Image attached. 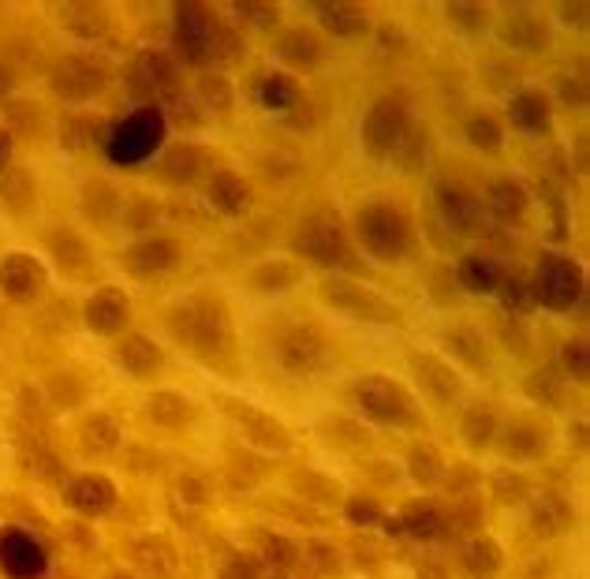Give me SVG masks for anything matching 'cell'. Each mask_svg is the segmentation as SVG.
Instances as JSON below:
<instances>
[{
  "label": "cell",
  "instance_id": "obj_3",
  "mask_svg": "<svg viewBox=\"0 0 590 579\" xmlns=\"http://www.w3.org/2000/svg\"><path fill=\"white\" fill-rule=\"evenodd\" d=\"M172 333L187 344V348H195L198 355H217L228 348V340H232V329H228V314L225 307L210 296H198V299H187L180 303L176 311H172Z\"/></svg>",
  "mask_w": 590,
  "mask_h": 579
},
{
  "label": "cell",
  "instance_id": "obj_53",
  "mask_svg": "<svg viewBox=\"0 0 590 579\" xmlns=\"http://www.w3.org/2000/svg\"><path fill=\"white\" fill-rule=\"evenodd\" d=\"M493 490H497V497H501L505 505H512V501H523V497H527V479H523V475L497 471V475H493Z\"/></svg>",
  "mask_w": 590,
  "mask_h": 579
},
{
  "label": "cell",
  "instance_id": "obj_33",
  "mask_svg": "<svg viewBox=\"0 0 590 579\" xmlns=\"http://www.w3.org/2000/svg\"><path fill=\"white\" fill-rule=\"evenodd\" d=\"M527 396L531 400H538V404H549V408H557V404H564V396H568V374H564L561 367H538L527 378Z\"/></svg>",
  "mask_w": 590,
  "mask_h": 579
},
{
  "label": "cell",
  "instance_id": "obj_15",
  "mask_svg": "<svg viewBox=\"0 0 590 579\" xmlns=\"http://www.w3.org/2000/svg\"><path fill=\"white\" fill-rule=\"evenodd\" d=\"M411 367H415V378L422 382V389L434 396L437 404H449L464 389L460 370L452 367V363H445L441 355H411Z\"/></svg>",
  "mask_w": 590,
  "mask_h": 579
},
{
  "label": "cell",
  "instance_id": "obj_14",
  "mask_svg": "<svg viewBox=\"0 0 590 579\" xmlns=\"http://www.w3.org/2000/svg\"><path fill=\"white\" fill-rule=\"evenodd\" d=\"M105 79H109V68H105L98 57H86V53H79V57H64L57 64V71H53L57 94H64V98H71V101L90 98Z\"/></svg>",
  "mask_w": 590,
  "mask_h": 579
},
{
  "label": "cell",
  "instance_id": "obj_44",
  "mask_svg": "<svg viewBox=\"0 0 590 579\" xmlns=\"http://www.w3.org/2000/svg\"><path fill=\"white\" fill-rule=\"evenodd\" d=\"M426 142H430V135H426V128L422 124H411L408 135L400 139V146L393 150V157L400 161V169L404 172H415L422 165V157H426Z\"/></svg>",
  "mask_w": 590,
  "mask_h": 579
},
{
  "label": "cell",
  "instance_id": "obj_32",
  "mask_svg": "<svg viewBox=\"0 0 590 579\" xmlns=\"http://www.w3.org/2000/svg\"><path fill=\"white\" fill-rule=\"evenodd\" d=\"M277 53L292 68H314L322 60V42L310 30H288L281 42H277Z\"/></svg>",
  "mask_w": 590,
  "mask_h": 579
},
{
  "label": "cell",
  "instance_id": "obj_5",
  "mask_svg": "<svg viewBox=\"0 0 590 579\" xmlns=\"http://www.w3.org/2000/svg\"><path fill=\"white\" fill-rule=\"evenodd\" d=\"M415 124L411 120V109L404 105V98H378L363 116V146L370 157H393V150L400 146V139L408 135V128Z\"/></svg>",
  "mask_w": 590,
  "mask_h": 579
},
{
  "label": "cell",
  "instance_id": "obj_48",
  "mask_svg": "<svg viewBox=\"0 0 590 579\" xmlns=\"http://www.w3.org/2000/svg\"><path fill=\"white\" fill-rule=\"evenodd\" d=\"M295 277H299V269L292 262H273V266H262L251 273L254 288H292Z\"/></svg>",
  "mask_w": 590,
  "mask_h": 579
},
{
  "label": "cell",
  "instance_id": "obj_24",
  "mask_svg": "<svg viewBox=\"0 0 590 579\" xmlns=\"http://www.w3.org/2000/svg\"><path fill=\"white\" fill-rule=\"evenodd\" d=\"M45 281V273L42 266L34 262V258L27 255H12V258H4V266H0V288L8 292V296L15 299H23L30 296V292H38Z\"/></svg>",
  "mask_w": 590,
  "mask_h": 579
},
{
  "label": "cell",
  "instance_id": "obj_42",
  "mask_svg": "<svg viewBox=\"0 0 590 579\" xmlns=\"http://www.w3.org/2000/svg\"><path fill=\"white\" fill-rule=\"evenodd\" d=\"M408 471L415 482L430 486V482H437L445 475V460H441V452H437L434 445H415L408 456Z\"/></svg>",
  "mask_w": 590,
  "mask_h": 579
},
{
  "label": "cell",
  "instance_id": "obj_40",
  "mask_svg": "<svg viewBox=\"0 0 590 579\" xmlns=\"http://www.w3.org/2000/svg\"><path fill=\"white\" fill-rule=\"evenodd\" d=\"M464 135L467 142L475 146V150H501L505 146V131H501V124L493 120L490 113H475V116H467V124H464Z\"/></svg>",
  "mask_w": 590,
  "mask_h": 579
},
{
  "label": "cell",
  "instance_id": "obj_58",
  "mask_svg": "<svg viewBox=\"0 0 590 579\" xmlns=\"http://www.w3.org/2000/svg\"><path fill=\"white\" fill-rule=\"evenodd\" d=\"M154 217H157V206H154V202H139L135 210L127 213V225H131V228H142V225H150Z\"/></svg>",
  "mask_w": 590,
  "mask_h": 579
},
{
  "label": "cell",
  "instance_id": "obj_17",
  "mask_svg": "<svg viewBox=\"0 0 590 579\" xmlns=\"http://www.w3.org/2000/svg\"><path fill=\"white\" fill-rule=\"evenodd\" d=\"M527 527H531L538 538L564 535V531L572 527V505L557 494L531 497V505H527Z\"/></svg>",
  "mask_w": 590,
  "mask_h": 579
},
{
  "label": "cell",
  "instance_id": "obj_36",
  "mask_svg": "<svg viewBox=\"0 0 590 579\" xmlns=\"http://www.w3.org/2000/svg\"><path fill=\"white\" fill-rule=\"evenodd\" d=\"M542 449H546V434H542L538 426H531V423L508 426L505 456H512V460H534V456H538Z\"/></svg>",
  "mask_w": 590,
  "mask_h": 579
},
{
  "label": "cell",
  "instance_id": "obj_13",
  "mask_svg": "<svg viewBox=\"0 0 590 579\" xmlns=\"http://www.w3.org/2000/svg\"><path fill=\"white\" fill-rule=\"evenodd\" d=\"M127 86H131L135 98L154 105L157 98H169L172 90H176V64H172L169 53L146 49V53H139V57L131 60V68H127Z\"/></svg>",
  "mask_w": 590,
  "mask_h": 579
},
{
  "label": "cell",
  "instance_id": "obj_23",
  "mask_svg": "<svg viewBox=\"0 0 590 579\" xmlns=\"http://www.w3.org/2000/svg\"><path fill=\"white\" fill-rule=\"evenodd\" d=\"M127 307L131 303H127L124 292L101 288L98 296L86 303V322H90V329H98V333H116L127 322Z\"/></svg>",
  "mask_w": 590,
  "mask_h": 579
},
{
  "label": "cell",
  "instance_id": "obj_30",
  "mask_svg": "<svg viewBox=\"0 0 590 579\" xmlns=\"http://www.w3.org/2000/svg\"><path fill=\"white\" fill-rule=\"evenodd\" d=\"M120 363H124L135 378H150V374H157L161 370V363H165V352L157 348L150 337H127L124 344H120Z\"/></svg>",
  "mask_w": 590,
  "mask_h": 579
},
{
  "label": "cell",
  "instance_id": "obj_41",
  "mask_svg": "<svg viewBox=\"0 0 590 579\" xmlns=\"http://www.w3.org/2000/svg\"><path fill=\"white\" fill-rule=\"evenodd\" d=\"M247 53V42H243V34L236 27H228V23H213V42H210V60L213 64H232Z\"/></svg>",
  "mask_w": 590,
  "mask_h": 579
},
{
  "label": "cell",
  "instance_id": "obj_59",
  "mask_svg": "<svg viewBox=\"0 0 590 579\" xmlns=\"http://www.w3.org/2000/svg\"><path fill=\"white\" fill-rule=\"evenodd\" d=\"M561 19L568 27H583L587 23V4H561Z\"/></svg>",
  "mask_w": 590,
  "mask_h": 579
},
{
  "label": "cell",
  "instance_id": "obj_62",
  "mask_svg": "<svg viewBox=\"0 0 590 579\" xmlns=\"http://www.w3.org/2000/svg\"><path fill=\"white\" fill-rule=\"evenodd\" d=\"M4 157H8V139L0 135V161H4Z\"/></svg>",
  "mask_w": 590,
  "mask_h": 579
},
{
  "label": "cell",
  "instance_id": "obj_18",
  "mask_svg": "<svg viewBox=\"0 0 590 579\" xmlns=\"http://www.w3.org/2000/svg\"><path fill=\"white\" fill-rule=\"evenodd\" d=\"M206 198H210L213 210H221L225 217H239V213L247 210V202H251V187L243 184V176L221 169V172H213L210 176Z\"/></svg>",
  "mask_w": 590,
  "mask_h": 579
},
{
  "label": "cell",
  "instance_id": "obj_27",
  "mask_svg": "<svg viewBox=\"0 0 590 579\" xmlns=\"http://www.w3.org/2000/svg\"><path fill=\"white\" fill-rule=\"evenodd\" d=\"M501 273H505V269L497 266L490 255H467V258H460V266H456V281H460V288H464V292L486 296V292H493V288H497Z\"/></svg>",
  "mask_w": 590,
  "mask_h": 579
},
{
  "label": "cell",
  "instance_id": "obj_37",
  "mask_svg": "<svg viewBox=\"0 0 590 579\" xmlns=\"http://www.w3.org/2000/svg\"><path fill=\"white\" fill-rule=\"evenodd\" d=\"M198 169H202V154H198L195 146H176L161 161V176L169 184H191L198 176Z\"/></svg>",
  "mask_w": 590,
  "mask_h": 579
},
{
  "label": "cell",
  "instance_id": "obj_8",
  "mask_svg": "<svg viewBox=\"0 0 590 579\" xmlns=\"http://www.w3.org/2000/svg\"><path fill=\"white\" fill-rule=\"evenodd\" d=\"M0 572L8 579H45L49 572V550L42 538H34L23 527L0 531Z\"/></svg>",
  "mask_w": 590,
  "mask_h": 579
},
{
  "label": "cell",
  "instance_id": "obj_60",
  "mask_svg": "<svg viewBox=\"0 0 590 579\" xmlns=\"http://www.w3.org/2000/svg\"><path fill=\"white\" fill-rule=\"evenodd\" d=\"M419 579H449V572H445V565L426 561V565H419Z\"/></svg>",
  "mask_w": 590,
  "mask_h": 579
},
{
  "label": "cell",
  "instance_id": "obj_45",
  "mask_svg": "<svg viewBox=\"0 0 590 579\" xmlns=\"http://www.w3.org/2000/svg\"><path fill=\"white\" fill-rule=\"evenodd\" d=\"M449 344L464 367L486 370V348H482V337H478L475 329H456V333H449Z\"/></svg>",
  "mask_w": 590,
  "mask_h": 579
},
{
  "label": "cell",
  "instance_id": "obj_38",
  "mask_svg": "<svg viewBox=\"0 0 590 579\" xmlns=\"http://www.w3.org/2000/svg\"><path fill=\"white\" fill-rule=\"evenodd\" d=\"M460 438L471 445V449H486L497 438V415L490 408H471L460 423Z\"/></svg>",
  "mask_w": 590,
  "mask_h": 579
},
{
  "label": "cell",
  "instance_id": "obj_39",
  "mask_svg": "<svg viewBox=\"0 0 590 579\" xmlns=\"http://www.w3.org/2000/svg\"><path fill=\"white\" fill-rule=\"evenodd\" d=\"M146 415H150L157 426H180L191 419V404H187V396H180V393H157V396H150Z\"/></svg>",
  "mask_w": 590,
  "mask_h": 579
},
{
  "label": "cell",
  "instance_id": "obj_9",
  "mask_svg": "<svg viewBox=\"0 0 590 579\" xmlns=\"http://www.w3.org/2000/svg\"><path fill=\"white\" fill-rule=\"evenodd\" d=\"M322 299L333 307V311H344L352 318H366V322H396V307L385 296L370 292L363 284L344 281V277H329L322 281Z\"/></svg>",
  "mask_w": 590,
  "mask_h": 579
},
{
  "label": "cell",
  "instance_id": "obj_50",
  "mask_svg": "<svg viewBox=\"0 0 590 579\" xmlns=\"http://www.w3.org/2000/svg\"><path fill=\"white\" fill-rule=\"evenodd\" d=\"M445 12H449L452 27L467 30V34H478V30L486 27V8L482 4H449Z\"/></svg>",
  "mask_w": 590,
  "mask_h": 579
},
{
  "label": "cell",
  "instance_id": "obj_47",
  "mask_svg": "<svg viewBox=\"0 0 590 579\" xmlns=\"http://www.w3.org/2000/svg\"><path fill=\"white\" fill-rule=\"evenodd\" d=\"M83 441H86V449L105 452V449H113L116 441H120V430H116V423L109 419V415H94V419L86 423V430H83Z\"/></svg>",
  "mask_w": 590,
  "mask_h": 579
},
{
  "label": "cell",
  "instance_id": "obj_25",
  "mask_svg": "<svg viewBox=\"0 0 590 579\" xmlns=\"http://www.w3.org/2000/svg\"><path fill=\"white\" fill-rule=\"evenodd\" d=\"M228 411L243 423L247 438L258 441L262 449H288V430H284V423H277L273 415H262V411H254V408H239V404H228Z\"/></svg>",
  "mask_w": 590,
  "mask_h": 579
},
{
  "label": "cell",
  "instance_id": "obj_28",
  "mask_svg": "<svg viewBox=\"0 0 590 579\" xmlns=\"http://www.w3.org/2000/svg\"><path fill=\"white\" fill-rule=\"evenodd\" d=\"M508 116H512V124L520 131L538 135V131L549 128V101L538 90H520V94H512V101H508Z\"/></svg>",
  "mask_w": 590,
  "mask_h": 579
},
{
  "label": "cell",
  "instance_id": "obj_35",
  "mask_svg": "<svg viewBox=\"0 0 590 579\" xmlns=\"http://www.w3.org/2000/svg\"><path fill=\"white\" fill-rule=\"evenodd\" d=\"M258 101H262V109L269 113H292L295 105H299V83L288 79V75H269L266 83L258 86Z\"/></svg>",
  "mask_w": 590,
  "mask_h": 579
},
{
  "label": "cell",
  "instance_id": "obj_2",
  "mask_svg": "<svg viewBox=\"0 0 590 579\" xmlns=\"http://www.w3.org/2000/svg\"><path fill=\"white\" fill-rule=\"evenodd\" d=\"M355 236L378 262H400L411 251V221L389 202H370L355 213Z\"/></svg>",
  "mask_w": 590,
  "mask_h": 579
},
{
  "label": "cell",
  "instance_id": "obj_20",
  "mask_svg": "<svg viewBox=\"0 0 590 579\" xmlns=\"http://www.w3.org/2000/svg\"><path fill=\"white\" fill-rule=\"evenodd\" d=\"M497 34H501V42L508 45V49H520V53H534V49H542L546 45V27H542V19L531 12H508L505 23L497 27Z\"/></svg>",
  "mask_w": 590,
  "mask_h": 579
},
{
  "label": "cell",
  "instance_id": "obj_46",
  "mask_svg": "<svg viewBox=\"0 0 590 579\" xmlns=\"http://www.w3.org/2000/svg\"><path fill=\"white\" fill-rule=\"evenodd\" d=\"M232 12H236V19L243 23V27H251V30H269L273 23H277V19H281V12H277V4H258V0L236 4Z\"/></svg>",
  "mask_w": 590,
  "mask_h": 579
},
{
  "label": "cell",
  "instance_id": "obj_43",
  "mask_svg": "<svg viewBox=\"0 0 590 579\" xmlns=\"http://www.w3.org/2000/svg\"><path fill=\"white\" fill-rule=\"evenodd\" d=\"M262 561H266L273 572H288V568L299 565V546L284 535H266L262 538Z\"/></svg>",
  "mask_w": 590,
  "mask_h": 579
},
{
  "label": "cell",
  "instance_id": "obj_7",
  "mask_svg": "<svg viewBox=\"0 0 590 579\" xmlns=\"http://www.w3.org/2000/svg\"><path fill=\"white\" fill-rule=\"evenodd\" d=\"M434 202H437L441 221H445L452 232H460V236H478V232H486L490 213H486L482 198L467 184L441 176V180H434Z\"/></svg>",
  "mask_w": 590,
  "mask_h": 579
},
{
  "label": "cell",
  "instance_id": "obj_55",
  "mask_svg": "<svg viewBox=\"0 0 590 579\" xmlns=\"http://www.w3.org/2000/svg\"><path fill=\"white\" fill-rule=\"evenodd\" d=\"M176 486H180V497L187 501V505H202V501L210 497V486L198 479V475H180Z\"/></svg>",
  "mask_w": 590,
  "mask_h": 579
},
{
  "label": "cell",
  "instance_id": "obj_52",
  "mask_svg": "<svg viewBox=\"0 0 590 579\" xmlns=\"http://www.w3.org/2000/svg\"><path fill=\"white\" fill-rule=\"evenodd\" d=\"M344 512H348V520H352L355 527H374V523L381 520V505L374 497H352Z\"/></svg>",
  "mask_w": 590,
  "mask_h": 579
},
{
  "label": "cell",
  "instance_id": "obj_11",
  "mask_svg": "<svg viewBox=\"0 0 590 579\" xmlns=\"http://www.w3.org/2000/svg\"><path fill=\"white\" fill-rule=\"evenodd\" d=\"M277 359H281V367L295 378H310V374H318L325 367V359H329V344L325 337L314 329V325H295L281 337L277 344Z\"/></svg>",
  "mask_w": 590,
  "mask_h": 579
},
{
  "label": "cell",
  "instance_id": "obj_63",
  "mask_svg": "<svg viewBox=\"0 0 590 579\" xmlns=\"http://www.w3.org/2000/svg\"><path fill=\"white\" fill-rule=\"evenodd\" d=\"M109 579H131V576H109Z\"/></svg>",
  "mask_w": 590,
  "mask_h": 579
},
{
  "label": "cell",
  "instance_id": "obj_4",
  "mask_svg": "<svg viewBox=\"0 0 590 579\" xmlns=\"http://www.w3.org/2000/svg\"><path fill=\"white\" fill-rule=\"evenodd\" d=\"M531 284L538 307H546V311H568V314H572V307L583 303V288H587L583 284V266L564 255L542 258Z\"/></svg>",
  "mask_w": 590,
  "mask_h": 579
},
{
  "label": "cell",
  "instance_id": "obj_26",
  "mask_svg": "<svg viewBox=\"0 0 590 579\" xmlns=\"http://www.w3.org/2000/svg\"><path fill=\"white\" fill-rule=\"evenodd\" d=\"M404 535L422 538V542H434V538L445 535V512L437 509L434 501H415L408 509L400 512V523H396Z\"/></svg>",
  "mask_w": 590,
  "mask_h": 579
},
{
  "label": "cell",
  "instance_id": "obj_54",
  "mask_svg": "<svg viewBox=\"0 0 590 579\" xmlns=\"http://www.w3.org/2000/svg\"><path fill=\"white\" fill-rule=\"evenodd\" d=\"M557 94H561L564 105L579 109V105L587 101V86H583V79H572V75H564V79H557Z\"/></svg>",
  "mask_w": 590,
  "mask_h": 579
},
{
  "label": "cell",
  "instance_id": "obj_6",
  "mask_svg": "<svg viewBox=\"0 0 590 579\" xmlns=\"http://www.w3.org/2000/svg\"><path fill=\"white\" fill-rule=\"evenodd\" d=\"M355 408L363 411L366 419L374 423H408L411 411H415V400L400 382L393 378H381V374H370V378H359L352 389Z\"/></svg>",
  "mask_w": 590,
  "mask_h": 579
},
{
  "label": "cell",
  "instance_id": "obj_19",
  "mask_svg": "<svg viewBox=\"0 0 590 579\" xmlns=\"http://www.w3.org/2000/svg\"><path fill=\"white\" fill-rule=\"evenodd\" d=\"M113 501H116L113 482L101 479V475H83V479L68 482V505L86 512V516H98V512L113 509Z\"/></svg>",
  "mask_w": 590,
  "mask_h": 579
},
{
  "label": "cell",
  "instance_id": "obj_22",
  "mask_svg": "<svg viewBox=\"0 0 590 579\" xmlns=\"http://www.w3.org/2000/svg\"><path fill=\"white\" fill-rule=\"evenodd\" d=\"M127 262H131L135 273H165V269H172L180 262V247L172 240H165V236H150V240L131 247Z\"/></svg>",
  "mask_w": 590,
  "mask_h": 579
},
{
  "label": "cell",
  "instance_id": "obj_49",
  "mask_svg": "<svg viewBox=\"0 0 590 579\" xmlns=\"http://www.w3.org/2000/svg\"><path fill=\"white\" fill-rule=\"evenodd\" d=\"M564 374H568V382L576 378V382H587V370H590V348H587V340H572L568 348H564Z\"/></svg>",
  "mask_w": 590,
  "mask_h": 579
},
{
  "label": "cell",
  "instance_id": "obj_57",
  "mask_svg": "<svg viewBox=\"0 0 590 579\" xmlns=\"http://www.w3.org/2000/svg\"><path fill=\"white\" fill-rule=\"evenodd\" d=\"M378 42H381V49L389 53V49H404V45H408V34L400 27H389V23H385V27L378 30Z\"/></svg>",
  "mask_w": 590,
  "mask_h": 579
},
{
  "label": "cell",
  "instance_id": "obj_56",
  "mask_svg": "<svg viewBox=\"0 0 590 579\" xmlns=\"http://www.w3.org/2000/svg\"><path fill=\"white\" fill-rule=\"evenodd\" d=\"M172 116L180 120V124H202V109H198L195 98H172Z\"/></svg>",
  "mask_w": 590,
  "mask_h": 579
},
{
  "label": "cell",
  "instance_id": "obj_34",
  "mask_svg": "<svg viewBox=\"0 0 590 579\" xmlns=\"http://www.w3.org/2000/svg\"><path fill=\"white\" fill-rule=\"evenodd\" d=\"M195 101L202 113H228L232 109V101H236V90H232V83H228L225 75H217V71H210V75H202L195 86Z\"/></svg>",
  "mask_w": 590,
  "mask_h": 579
},
{
  "label": "cell",
  "instance_id": "obj_31",
  "mask_svg": "<svg viewBox=\"0 0 590 579\" xmlns=\"http://www.w3.org/2000/svg\"><path fill=\"white\" fill-rule=\"evenodd\" d=\"M318 19H322L325 34H333V38H359L366 30V15L355 4H322Z\"/></svg>",
  "mask_w": 590,
  "mask_h": 579
},
{
  "label": "cell",
  "instance_id": "obj_21",
  "mask_svg": "<svg viewBox=\"0 0 590 579\" xmlns=\"http://www.w3.org/2000/svg\"><path fill=\"white\" fill-rule=\"evenodd\" d=\"M460 565L471 579H493L505 568V553L493 538H467L460 550Z\"/></svg>",
  "mask_w": 590,
  "mask_h": 579
},
{
  "label": "cell",
  "instance_id": "obj_1",
  "mask_svg": "<svg viewBox=\"0 0 590 579\" xmlns=\"http://www.w3.org/2000/svg\"><path fill=\"white\" fill-rule=\"evenodd\" d=\"M165 131H169L165 113L157 105H142L105 135V154L120 169H135L146 157H154V150L165 142Z\"/></svg>",
  "mask_w": 590,
  "mask_h": 579
},
{
  "label": "cell",
  "instance_id": "obj_12",
  "mask_svg": "<svg viewBox=\"0 0 590 579\" xmlns=\"http://www.w3.org/2000/svg\"><path fill=\"white\" fill-rule=\"evenodd\" d=\"M172 42L183 64H210V42H213V15L202 4H180L176 8V27H172Z\"/></svg>",
  "mask_w": 590,
  "mask_h": 579
},
{
  "label": "cell",
  "instance_id": "obj_29",
  "mask_svg": "<svg viewBox=\"0 0 590 579\" xmlns=\"http://www.w3.org/2000/svg\"><path fill=\"white\" fill-rule=\"evenodd\" d=\"M493 292L501 296V307H505L508 314H516V318H523V314H531L534 307H538L531 277L520 273V269H508V273H501V281H497Z\"/></svg>",
  "mask_w": 590,
  "mask_h": 579
},
{
  "label": "cell",
  "instance_id": "obj_61",
  "mask_svg": "<svg viewBox=\"0 0 590 579\" xmlns=\"http://www.w3.org/2000/svg\"><path fill=\"white\" fill-rule=\"evenodd\" d=\"M8 90H12V75H8V68H4V64H0V98H4V94H8Z\"/></svg>",
  "mask_w": 590,
  "mask_h": 579
},
{
  "label": "cell",
  "instance_id": "obj_51",
  "mask_svg": "<svg viewBox=\"0 0 590 579\" xmlns=\"http://www.w3.org/2000/svg\"><path fill=\"white\" fill-rule=\"evenodd\" d=\"M221 579H262V561L251 553H236L221 565Z\"/></svg>",
  "mask_w": 590,
  "mask_h": 579
},
{
  "label": "cell",
  "instance_id": "obj_10",
  "mask_svg": "<svg viewBox=\"0 0 590 579\" xmlns=\"http://www.w3.org/2000/svg\"><path fill=\"white\" fill-rule=\"evenodd\" d=\"M295 247H299L310 262H318V266H344V262H348V251H352L340 221L329 217V213L307 217L303 228H299V236H295Z\"/></svg>",
  "mask_w": 590,
  "mask_h": 579
},
{
  "label": "cell",
  "instance_id": "obj_16",
  "mask_svg": "<svg viewBox=\"0 0 590 579\" xmlns=\"http://www.w3.org/2000/svg\"><path fill=\"white\" fill-rule=\"evenodd\" d=\"M527 206H531V195L520 180H493L490 191H486V213L497 217L501 225H520L527 217Z\"/></svg>",
  "mask_w": 590,
  "mask_h": 579
}]
</instances>
